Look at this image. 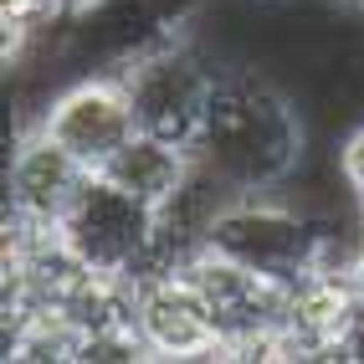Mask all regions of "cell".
Masks as SVG:
<instances>
[{
	"instance_id": "9c48e42d",
	"label": "cell",
	"mask_w": 364,
	"mask_h": 364,
	"mask_svg": "<svg viewBox=\"0 0 364 364\" xmlns=\"http://www.w3.org/2000/svg\"><path fill=\"white\" fill-rule=\"evenodd\" d=\"M92 169L67 154L52 134H41L36 124L16 139L11 164H6V215L11 221H31V226H57L67 205L77 200L82 180Z\"/></svg>"
},
{
	"instance_id": "3957f363",
	"label": "cell",
	"mask_w": 364,
	"mask_h": 364,
	"mask_svg": "<svg viewBox=\"0 0 364 364\" xmlns=\"http://www.w3.org/2000/svg\"><path fill=\"white\" fill-rule=\"evenodd\" d=\"M57 231L92 272H113V277H134V282L154 272L159 210L144 205L139 196H129L124 185H113L103 169H92L82 180L77 200L67 205Z\"/></svg>"
},
{
	"instance_id": "6da1fadb",
	"label": "cell",
	"mask_w": 364,
	"mask_h": 364,
	"mask_svg": "<svg viewBox=\"0 0 364 364\" xmlns=\"http://www.w3.org/2000/svg\"><path fill=\"white\" fill-rule=\"evenodd\" d=\"M196 164L221 175L236 196H277L308 164V124L298 98L267 67H221L196 134Z\"/></svg>"
},
{
	"instance_id": "277c9868",
	"label": "cell",
	"mask_w": 364,
	"mask_h": 364,
	"mask_svg": "<svg viewBox=\"0 0 364 364\" xmlns=\"http://www.w3.org/2000/svg\"><path fill=\"white\" fill-rule=\"evenodd\" d=\"M333 215H313L287 196H236L221 221L210 226V252L236 257L277 282H298L308 267H318L323 231Z\"/></svg>"
},
{
	"instance_id": "7a4b0ae2",
	"label": "cell",
	"mask_w": 364,
	"mask_h": 364,
	"mask_svg": "<svg viewBox=\"0 0 364 364\" xmlns=\"http://www.w3.org/2000/svg\"><path fill=\"white\" fill-rule=\"evenodd\" d=\"M118 77L129 87V103L144 134L175 139L196 149V134L205 124L215 77H221V62H215L200 36L175 16L169 26H159L149 41H139L134 52L118 57Z\"/></svg>"
},
{
	"instance_id": "2e32d148",
	"label": "cell",
	"mask_w": 364,
	"mask_h": 364,
	"mask_svg": "<svg viewBox=\"0 0 364 364\" xmlns=\"http://www.w3.org/2000/svg\"><path fill=\"white\" fill-rule=\"evenodd\" d=\"M359 221H364V196H359Z\"/></svg>"
},
{
	"instance_id": "8992f818",
	"label": "cell",
	"mask_w": 364,
	"mask_h": 364,
	"mask_svg": "<svg viewBox=\"0 0 364 364\" xmlns=\"http://www.w3.org/2000/svg\"><path fill=\"white\" fill-rule=\"evenodd\" d=\"M36 129L52 134L62 149L77 154L87 169H103L139 134V118H134L124 77L108 67V72H92V77H77L62 92H52L46 108L36 113Z\"/></svg>"
},
{
	"instance_id": "8fae6325",
	"label": "cell",
	"mask_w": 364,
	"mask_h": 364,
	"mask_svg": "<svg viewBox=\"0 0 364 364\" xmlns=\"http://www.w3.org/2000/svg\"><path fill=\"white\" fill-rule=\"evenodd\" d=\"M82 344L87 333L62 308L6 313V333H0V349L11 364H82Z\"/></svg>"
},
{
	"instance_id": "ba28073f",
	"label": "cell",
	"mask_w": 364,
	"mask_h": 364,
	"mask_svg": "<svg viewBox=\"0 0 364 364\" xmlns=\"http://www.w3.org/2000/svg\"><path fill=\"white\" fill-rule=\"evenodd\" d=\"M359 287L349 267H308L287 287V318L277 338V359H344L349 323L359 318Z\"/></svg>"
},
{
	"instance_id": "52a82bcc",
	"label": "cell",
	"mask_w": 364,
	"mask_h": 364,
	"mask_svg": "<svg viewBox=\"0 0 364 364\" xmlns=\"http://www.w3.org/2000/svg\"><path fill=\"white\" fill-rule=\"evenodd\" d=\"M134 333L149 359H226L215 318L185 267H164L134 282Z\"/></svg>"
},
{
	"instance_id": "30bf717a",
	"label": "cell",
	"mask_w": 364,
	"mask_h": 364,
	"mask_svg": "<svg viewBox=\"0 0 364 364\" xmlns=\"http://www.w3.org/2000/svg\"><path fill=\"white\" fill-rule=\"evenodd\" d=\"M190 169H196V149H190V144H175V139H159V134L139 129L124 149L103 164V175L113 185H124L129 196H139L144 205L159 210L190 180Z\"/></svg>"
},
{
	"instance_id": "9a60e30c",
	"label": "cell",
	"mask_w": 364,
	"mask_h": 364,
	"mask_svg": "<svg viewBox=\"0 0 364 364\" xmlns=\"http://www.w3.org/2000/svg\"><path fill=\"white\" fill-rule=\"evenodd\" d=\"M333 6H344V11H354V16H364V0H333Z\"/></svg>"
},
{
	"instance_id": "5b68a950",
	"label": "cell",
	"mask_w": 364,
	"mask_h": 364,
	"mask_svg": "<svg viewBox=\"0 0 364 364\" xmlns=\"http://www.w3.org/2000/svg\"><path fill=\"white\" fill-rule=\"evenodd\" d=\"M185 272L210 308L226 359H277V338H282V318H287V287L293 282H277V277H267L236 257H221L210 247L190 257Z\"/></svg>"
},
{
	"instance_id": "5bb4252c",
	"label": "cell",
	"mask_w": 364,
	"mask_h": 364,
	"mask_svg": "<svg viewBox=\"0 0 364 364\" xmlns=\"http://www.w3.org/2000/svg\"><path fill=\"white\" fill-rule=\"evenodd\" d=\"M344 359H349V364H364V308H359V318L349 323V338H344Z\"/></svg>"
},
{
	"instance_id": "4fadbf2b",
	"label": "cell",
	"mask_w": 364,
	"mask_h": 364,
	"mask_svg": "<svg viewBox=\"0 0 364 364\" xmlns=\"http://www.w3.org/2000/svg\"><path fill=\"white\" fill-rule=\"evenodd\" d=\"M103 6H108V0H57L62 21H87V16H98Z\"/></svg>"
},
{
	"instance_id": "7c38bea8",
	"label": "cell",
	"mask_w": 364,
	"mask_h": 364,
	"mask_svg": "<svg viewBox=\"0 0 364 364\" xmlns=\"http://www.w3.org/2000/svg\"><path fill=\"white\" fill-rule=\"evenodd\" d=\"M338 169L354 185V196H364V124L354 134H344V144H338Z\"/></svg>"
}]
</instances>
